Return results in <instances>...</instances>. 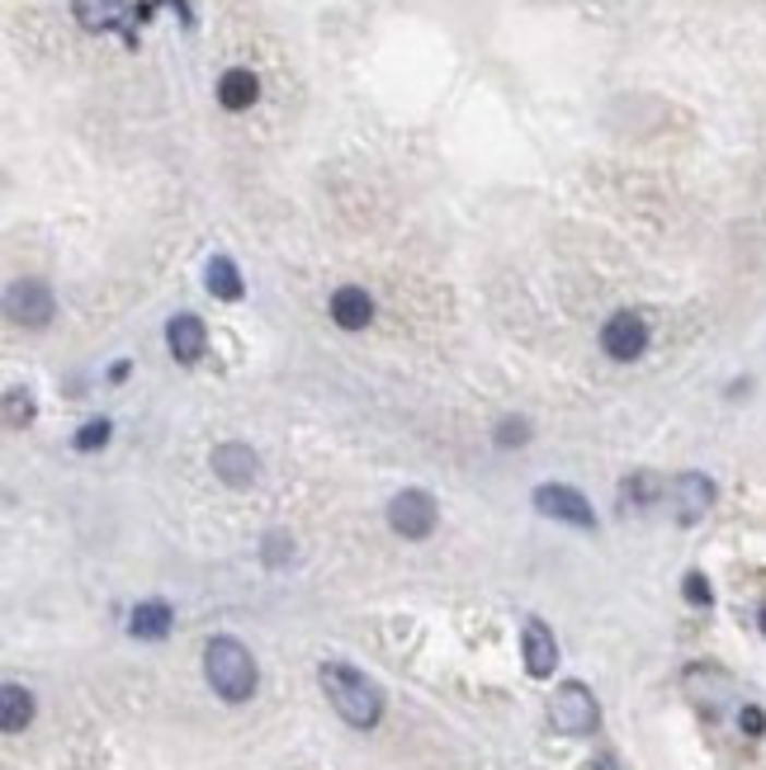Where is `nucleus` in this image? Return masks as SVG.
Instances as JSON below:
<instances>
[{
  "instance_id": "obj_1",
  "label": "nucleus",
  "mask_w": 766,
  "mask_h": 770,
  "mask_svg": "<svg viewBox=\"0 0 766 770\" xmlns=\"http://www.w3.org/2000/svg\"><path fill=\"white\" fill-rule=\"evenodd\" d=\"M322 695L332 700V709L350 729H379L383 719V690L364 672H355L350 662H322Z\"/></svg>"
},
{
  "instance_id": "obj_2",
  "label": "nucleus",
  "mask_w": 766,
  "mask_h": 770,
  "mask_svg": "<svg viewBox=\"0 0 766 770\" xmlns=\"http://www.w3.org/2000/svg\"><path fill=\"white\" fill-rule=\"evenodd\" d=\"M204 676L218 700L227 705H247L255 686H261V672H255V658L247 652V643H237L232 634H218L208 638L204 648Z\"/></svg>"
},
{
  "instance_id": "obj_3",
  "label": "nucleus",
  "mask_w": 766,
  "mask_h": 770,
  "mask_svg": "<svg viewBox=\"0 0 766 770\" xmlns=\"http://www.w3.org/2000/svg\"><path fill=\"white\" fill-rule=\"evenodd\" d=\"M549 723L563 737H587V733H596V723H601V705H596V695L582 686V681H563L549 700Z\"/></svg>"
},
{
  "instance_id": "obj_4",
  "label": "nucleus",
  "mask_w": 766,
  "mask_h": 770,
  "mask_svg": "<svg viewBox=\"0 0 766 770\" xmlns=\"http://www.w3.org/2000/svg\"><path fill=\"white\" fill-rule=\"evenodd\" d=\"M52 312H57V298L43 279H14L5 289V317L14 326H24V332H43L52 322Z\"/></svg>"
},
{
  "instance_id": "obj_5",
  "label": "nucleus",
  "mask_w": 766,
  "mask_h": 770,
  "mask_svg": "<svg viewBox=\"0 0 766 770\" xmlns=\"http://www.w3.org/2000/svg\"><path fill=\"white\" fill-rule=\"evenodd\" d=\"M530 502L539 516H549V520H563V525H573V530H596L591 502L577 488H567V482H539Z\"/></svg>"
},
{
  "instance_id": "obj_6",
  "label": "nucleus",
  "mask_w": 766,
  "mask_h": 770,
  "mask_svg": "<svg viewBox=\"0 0 766 770\" xmlns=\"http://www.w3.org/2000/svg\"><path fill=\"white\" fill-rule=\"evenodd\" d=\"M435 520H440L435 496L421 488H403L388 502V525H393V534H403V539H431Z\"/></svg>"
},
{
  "instance_id": "obj_7",
  "label": "nucleus",
  "mask_w": 766,
  "mask_h": 770,
  "mask_svg": "<svg viewBox=\"0 0 766 770\" xmlns=\"http://www.w3.org/2000/svg\"><path fill=\"white\" fill-rule=\"evenodd\" d=\"M648 336L653 332L638 312H615V317H606V326H601V350L615 364H634L638 354L648 350Z\"/></svg>"
},
{
  "instance_id": "obj_8",
  "label": "nucleus",
  "mask_w": 766,
  "mask_h": 770,
  "mask_svg": "<svg viewBox=\"0 0 766 770\" xmlns=\"http://www.w3.org/2000/svg\"><path fill=\"white\" fill-rule=\"evenodd\" d=\"M667 496H672V506H677V520L695 525V520H705L709 506H715V482H709L705 473H677Z\"/></svg>"
},
{
  "instance_id": "obj_9",
  "label": "nucleus",
  "mask_w": 766,
  "mask_h": 770,
  "mask_svg": "<svg viewBox=\"0 0 766 770\" xmlns=\"http://www.w3.org/2000/svg\"><path fill=\"white\" fill-rule=\"evenodd\" d=\"M520 658H525V672L535 681L553 676V666H559V643H553V629L544 619H525L520 629Z\"/></svg>"
},
{
  "instance_id": "obj_10",
  "label": "nucleus",
  "mask_w": 766,
  "mask_h": 770,
  "mask_svg": "<svg viewBox=\"0 0 766 770\" xmlns=\"http://www.w3.org/2000/svg\"><path fill=\"white\" fill-rule=\"evenodd\" d=\"M166 350L176 354V364H199L208 350V326L194 317V312H180V317L166 322Z\"/></svg>"
},
{
  "instance_id": "obj_11",
  "label": "nucleus",
  "mask_w": 766,
  "mask_h": 770,
  "mask_svg": "<svg viewBox=\"0 0 766 770\" xmlns=\"http://www.w3.org/2000/svg\"><path fill=\"white\" fill-rule=\"evenodd\" d=\"M213 473H218L227 488H251L255 478H261V459L251 454V445H237V440H223L218 449H213Z\"/></svg>"
},
{
  "instance_id": "obj_12",
  "label": "nucleus",
  "mask_w": 766,
  "mask_h": 770,
  "mask_svg": "<svg viewBox=\"0 0 766 770\" xmlns=\"http://www.w3.org/2000/svg\"><path fill=\"white\" fill-rule=\"evenodd\" d=\"M332 322L340 332H364V326L374 322V298H369L360 284H340L332 293Z\"/></svg>"
},
{
  "instance_id": "obj_13",
  "label": "nucleus",
  "mask_w": 766,
  "mask_h": 770,
  "mask_svg": "<svg viewBox=\"0 0 766 770\" xmlns=\"http://www.w3.org/2000/svg\"><path fill=\"white\" fill-rule=\"evenodd\" d=\"M71 14L85 34H113L128 20V0H71Z\"/></svg>"
},
{
  "instance_id": "obj_14",
  "label": "nucleus",
  "mask_w": 766,
  "mask_h": 770,
  "mask_svg": "<svg viewBox=\"0 0 766 770\" xmlns=\"http://www.w3.org/2000/svg\"><path fill=\"white\" fill-rule=\"evenodd\" d=\"M170 624H176V615H170L166 601H137L133 615H128V634L142 638V643H161L170 634Z\"/></svg>"
},
{
  "instance_id": "obj_15",
  "label": "nucleus",
  "mask_w": 766,
  "mask_h": 770,
  "mask_svg": "<svg viewBox=\"0 0 766 770\" xmlns=\"http://www.w3.org/2000/svg\"><path fill=\"white\" fill-rule=\"evenodd\" d=\"M255 99H261V81H255V71L232 67V71H223V76H218V105L223 109L241 113V109H251Z\"/></svg>"
},
{
  "instance_id": "obj_16",
  "label": "nucleus",
  "mask_w": 766,
  "mask_h": 770,
  "mask_svg": "<svg viewBox=\"0 0 766 770\" xmlns=\"http://www.w3.org/2000/svg\"><path fill=\"white\" fill-rule=\"evenodd\" d=\"M28 723H34V695L10 681V686L0 690V729H5V733H24Z\"/></svg>"
},
{
  "instance_id": "obj_17",
  "label": "nucleus",
  "mask_w": 766,
  "mask_h": 770,
  "mask_svg": "<svg viewBox=\"0 0 766 770\" xmlns=\"http://www.w3.org/2000/svg\"><path fill=\"white\" fill-rule=\"evenodd\" d=\"M204 284H208L213 298H223V303H237L241 289H247V284H241V269L227 261V255H213L208 269H204Z\"/></svg>"
},
{
  "instance_id": "obj_18",
  "label": "nucleus",
  "mask_w": 766,
  "mask_h": 770,
  "mask_svg": "<svg viewBox=\"0 0 766 770\" xmlns=\"http://www.w3.org/2000/svg\"><path fill=\"white\" fill-rule=\"evenodd\" d=\"M667 488H662V478L658 473H648V468H638V473H630V478H624L620 482V506H638V510H644V506H653V502H658V496H662Z\"/></svg>"
},
{
  "instance_id": "obj_19",
  "label": "nucleus",
  "mask_w": 766,
  "mask_h": 770,
  "mask_svg": "<svg viewBox=\"0 0 766 770\" xmlns=\"http://www.w3.org/2000/svg\"><path fill=\"white\" fill-rule=\"evenodd\" d=\"M34 393H24V388H10L5 393V425H10V431H24V425L28 421H34Z\"/></svg>"
},
{
  "instance_id": "obj_20",
  "label": "nucleus",
  "mask_w": 766,
  "mask_h": 770,
  "mask_svg": "<svg viewBox=\"0 0 766 770\" xmlns=\"http://www.w3.org/2000/svg\"><path fill=\"white\" fill-rule=\"evenodd\" d=\"M109 435H113L109 421H85L81 431H76V440H71V449H76V454H95V449L109 445Z\"/></svg>"
},
{
  "instance_id": "obj_21",
  "label": "nucleus",
  "mask_w": 766,
  "mask_h": 770,
  "mask_svg": "<svg viewBox=\"0 0 766 770\" xmlns=\"http://www.w3.org/2000/svg\"><path fill=\"white\" fill-rule=\"evenodd\" d=\"M261 558H265V567H284V563L294 558V539L279 534V530H270V534L261 539Z\"/></svg>"
},
{
  "instance_id": "obj_22",
  "label": "nucleus",
  "mask_w": 766,
  "mask_h": 770,
  "mask_svg": "<svg viewBox=\"0 0 766 770\" xmlns=\"http://www.w3.org/2000/svg\"><path fill=\"white\" fill-rule=\"evenodd\" d=\"M496 445H502V449H520V445H530V421H525V417H506V421H496Z\"/></svg>"
},
{
  "instance_id": "obj_23",
  "label": "nucleus",
  "mask_w": 766,
  "mask_h": 770,
  "mask_svg": "<svg viewBox=\"0 0 766 770\" xmlns=\"http://www.w3.org/2000/svg\"><path fill=\"white\" fill-rule=\"evenodd\" d=\"M681 595H686V605H695V610H705L709 601H715V591H709L705 573H686V581H681Z\"/></svg>"
},
{
  "instance_id": "obj_24",
  "label": "nucleus",
  "mask_w": 766,
  "mask_h": 770,
  "mask_svg": "<svg viewBox=\"0 0 766 770\" xmlns=\"http://www.w3.org/2000/svg\"><path fill=\"white\" fill-rule=\"evenodd\" d=\"M738 729H743L747 737H762V733H766V714H762V705H743V709H738Z\"/></svg>"
},
{
  "instance_id": "obj_25",
  "label": "nucleus",
  "mask_w": 766,
  "mask_h": 770,
  "mask_svg": "<svg viewBox=\"0 0 766 770\" xmlns=\"http://www.w3.org/2000/svg\"><path fill=\"white\" fill-rule=\"evenodd\" d=\"M591 770H620V761H615V757H596Z\"/></svg>"
},
{
  "instance_id": "obj_26",
  "label": "nucleus",
  "mask_w": 766,
  "mask_h": 770,
  "mask_svg": "<svg viewBox=\"0 0 766 770\" xmlns=\"http://www.w3.org/2000/svg\"><path fill=\"white\" fill-rule=\"evenodd\" d=\"M109 378H113V383H123V378H128V360L113 364V369H109Z\"/></svg>"
},
{
  "instance_id": "obj_27",
  "label": "nucleus",
  "mask_w": 766,
  "mask_h": 770,
  "mask_svg": "<svg viewBox=\"0 0 766 770\" xmlns=\"http://www.w3.org/2000/svg\"><path fill=\"white\" fill-rule=\"evenodd\" d=\"M757 624H762V634H766V605H762V615H757Z\"/></svg>"
}]
</instances>
